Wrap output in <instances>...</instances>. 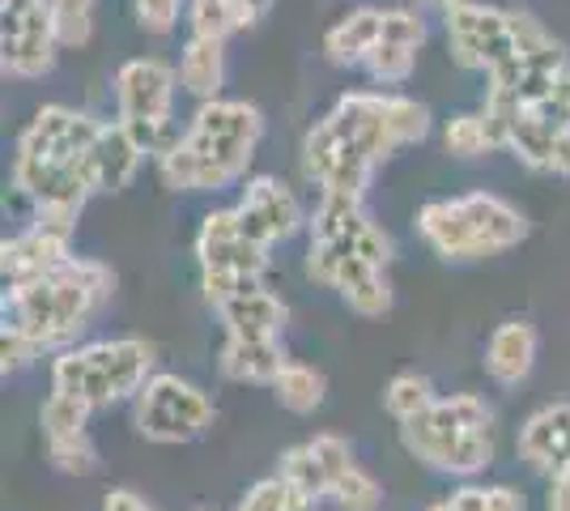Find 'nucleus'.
Masks as SVG:
<instances>
[{"label": "nucleus", "instance_id": "obj_16", "mask_svg": "<svg viewBox=\"0 0 570 511\" xmlns=\"http://www.w3.org/2000/svg\"><path fill=\"white\" fill-rule=\"evenodd\" d=\"M570 448V401L546 405L520 426V456L532 469H549L558 473V464Z\"/></svg>", "mask_w": 570, "mask_h": 511}, {"label": "nucleus", "instance_id": "obj_23", "mask_svg": "<svg viewBox=\"0 0 570 511\" xmlns=\"http://www.w3.org/2000/svg\"><path fill=\"white\" fill-rule=\"evenodd\" d=\"M226 39H205V35H191L184 56H179V81L184 90L205 102H214L217 90H222V77H226V51H222Z\"/></svg>", "mask_w": 570, "mask_h": 511}, {"label": "nucleus", "instance_id": "obj_35", "mask_svg": "<svg viewBox=\"0 0 570 511\" xmlns=\"http://www.w3.org/2000/svg\"><path fill=\"white\" fill-rule=\"evenodd\" d=\"M200 291H205V298L214 307H226V303H235L243 294L264 291V282L252 277V273H214V268H200Z\"/></svg>", "mask_w": 570, "mask_h": 511}, {"label": "nucleus", "instance_id": "obj_17", "mask_svg": "<svg viewBox=\"0 0 570 511\" xmlns=\"http://www.w3.org/2000/svg\"><path fill=\"white\" fill-rule=\"evenodd\" d=\"M141 149L128 137L124 124H102L95 149H90V184L95 193H119L132 184V175L141 167Z\"/></svg>", "mask_w": 570, "mask_h": 511}, {"label": "nucleus", "instance_id": "obj_41", "mask_svg": "<svg viewBox=\"0 0 570 511\" xmlns=\"http://www.w3.org/2000/svg\"><path fill=\"white\" fill-rule=\"evenodd\" d=\"M102 511H154V503H145L137 490H107V499H102Z\"/></svg>", "mask_w": 570, "mask_h": 511}, {"label": "nucleus", "instance_id": "obj_18", "mask_svg": "<svg viewBox=\"0 0 570 511\" xmlns=\"http://www.w3.org/2000/svg\"><path fill=\"white\" fill-rule=\"evenodd\" d=\"M417 226L426 235V244L443 256V261H481V247L460 200H430L417 214Z\"/></svg>", "mask_w": 570, "mask_h": 511}, {"label": "nucleus", "instance_id": "obj_12", "mask_svg": "<svg viewBox=\"0 0 570 511\" xmlns=\"http://www.w3.org/2000/svg\"><path fill=\"white\" fill-rule=\"evenodd\" d=\"M196 256H200V268H214V273H252V277H261L264 265H268V247L252 244L243 235L235 209H217V214L200 222Z\"/></svg>", "mask_w": 570, "mask_h": 511}, {"label": "nucleus", "instance_id": "obj_19", "mask_svg": "<svg viewBox=\"0 0 570 511\" xmlns=\"http://www.w3.org/2000/svg\"><path fill=\"white\" fill-rule=\"evenodd\" d=\"M217 316L226 324V333L238 341H277L285 320H289V307L273 291H252L226 307H217Z\"/></svg>", "mask_w": 570, "mask_h": 511}, {"label": "nucleus", "instance_id": "obj_7", "mask_svg": "<svg viewBox=\"0 0 570 511\" xmlns=\"http://www.w3.org/2000/svg\"><path fill=\"white\" fill-rule=\"evenodd\" d=\"M214 426V401L179 375H154L137 396V431L149 443H191Z\"/></svg>", "mask_w": 570, "mask_h": 511}, {"label": "nucleus", "instance_id": "obj_30", "mask_svg": "<svg viewBox=\"0 0 570 511\" xmlns=\"http://www.w3.org/2000/svg\"><path fill=\"white\" fill-rule=\"evenodd\" d=\"M51 18H56V39L60 48H81L90 39V13L95 0H48Z\"/></svg>", "mask_w": 570, "mask_h": 511}, {"label": "nucleus", "instance_id": "obj_28", "mask_svg": "<svg viewBox=\"0 0 570 511\" xmlns=\"http://www.w3.org/2000/svg\"><path fill=\"white\" fill-rule=\"evenodd\" d=\"M90 405L77 401V396H65V392H51L39 410V422H43V435L48 439H69V435H86V422H90Z\"/></svg>", "mask_w": 570, "mask_h": 511}, {"label": "nucleus", "instance_id": "obj_8", "mask_svg": "<svg viewBox=\"0 0 570 511\" xmlns=\"http://www.w3.org/2000/svg\"><path fill=\"white\" fill-rule=\"evenodd\" d=\"M56 18L48 0H0V51L9 77H43L56 65Z\"/></svg>", "mask_w": 570, "mask_h": 511}, {"label": "nucleus", "instance_id": "obj_9", "mask_svg": "<svg viewBox=\"0 0 570 511\" xmlns=\"http://www.w3.org/2000/svg\"><path fill=\"white\" fill-rule=\"evenodd\" d=\"M448 39H452V56L464 69L494 73L511 56H520L511 9H485V4L464 0V4L448 9Z\"/></svg>", "mask_w": 570, "mask_h": 511}, {"label": "nucleus", "instance_id": "obj_11", "mask_svg": "<svg viewBox=\"0 0 570 511\" xmlns=\"http://www.w3.org/2000/svg\"><path fill=\"white\" fill-rule=\"evenodd\" d=\"M235 218L252 244L273 247L277 239H289V235L303 226V209H298V200H294V193L285 188L282 179L261 175V179L247 184Z\"/></svg>", "mask_w": 570, "mask_h": 511}, {"label": "nucleus", "instance_id": "obj_27", "mask_svg": "<svg viewBox=\"0 0 570 511\" xmlns=\"http://www.w3.org/2000/svg\"><path fill=\"white\" fill-rule=\"evenodd\" d=\"M315 503L320 499H311L307 490H298L277 473V478H264V482L247 490L235 511H315Z\"/></svg>", "mask_w": 570, "mask_h": 511}, {"label": "nucleus", "instance_id": "obj_42", "mask_svg": "<svg viewBox=\"0 0 570 511\" xmlns=\"http://www.w3.org/2000/svg\"><path fill=\"white\" fill-rule=\"evenodd\" d=\"M235 4H238V18H243V26L261 22L264 13L273 9V0H235Z\"/></svg>", "mask_w": 570, "mask_h": 511}, {"label": "nucleus", "instance_id": "obj_49", "mask_svg": "<svg viewBox=\"0 0 570 511\" xmlns=\"http://www.w3.org/2000/svg\"><path fill=\"white\" fill-rule=\"evenodd\" d=\"M196 511H214V508H196Z\"/></svg>", "mask_w": 570, "mask_h": 511}, {"label": "nucleus", "instance_id": "obj_14", "mask_svg": "<svg viewBox=\"0 0 570 511\" xmlns=\"http://www.w3.org/2000/svg\"><path fill=\"white\" fill-rule=\"evenodd\" d=\"M460 209H464V218L473 226L481 256H499V252L515 247L523 235H528V222H523L507 200H499V196L469 193V196H460Z\"/></svg>", "mask_w": 570, "mask_h": 511}, {"label": "nucleus", "instance_id": "obj_40", "mask_svg": "<svg viewBox=\"0 0 570 511\" xmlns=\"http://www.w3.org/2000/svg\"><path fill=\"white\" fill-rule=\"evenodd\" d=\"M137 4V22L149 30V35H167L175 18H179V4L184 0H132Z\"/></svg>", "mask_w": 570, "mask_h": 511}, {"label": "nucleus", "instance_id": "obj_5", "mask_svg": "<svg viewBox=\"0 0 570 511\" xmlns=\"http://www.w3.org/2000/svg\"><path fill=\"white\" fill-rule=\"evenodd\" d=\"M149 380H154V345L141 337L95 341L81 350H65L51 363V392L77 396L90 410L141 396Z\"/></svg>", "mask_w": 570, "mask_h": 511}, {"label": "nucleus", "instance_id": "obj_31", "mask_svg": "<svg viewBox=\"0 0 570 511\" xmlns=\"http://www.w3.org/2000/svg\"><path fill=\"white\" fill-rule=\"evenodd\" d=\"M48 456L60 473L69 478H86L98 469V448L90 443V435H69V439H48Z\"/></svg>", "mask_w": 570, "mask_h": 511}, {"label": "nucleus", "instance_id": "obj_48", "mask_svg": "<svg viewBox=\"0 0 570 511\" xmlns=\"http://www.w3.org/2000/svg\"><path fill=\"white\" fill-rule=\"evenodd\" d=\"M426 511H455V508H452V499H443V503H434V508H426Z\"/></svg>", "mask_w": 570, "mask_h": 511}, {"label": "nucleus", "instance_id": "obj_32", "mask_svg": "<svg viewBox=\"0 0 570 511\" xmlns=\"http://www.w3.org/2000/svg\"><path fill=\"white\" fill-rule=\"evenodd\" d=\"M119 124L128 128V137L137 141L141 154H158V163L184 146V137H179V128L170 124V116H163V120H119Z\"/></svg>", "mask_w": 570, "mask_h": 511}, {"label": "nucleus", "instance_id": "obj_1", "mask_svg": "<svg viewBox=\"0 0 570 511\" xmlns=\"http://www.w3.org/2000/svg\"><path fill=\"white\" fill-rule=\"evenodd\" d=\"M401 149L392 124V95H345L303 141V167L324 196L362 200L371 170Z\"/></svg>", "mask_w": 570, "mask_h": 511}, {"label": "nucleus", "instance_id": "obj_38", "mask_svg": "<svg viewBox=\"0 0 570 511\" xmlns=\"http://www.w3.org/2000/svg\"><path fill=\"white\" fill-rule=\"evenodd\" d=\"M426 39V26L413 9H387L383 13V43H401V48H422Z\"/></svg>", "mask_w": 570, "mask_h": 511}, {"label": "nucleus", "instance_id": "obj_10", "mask_svg": "<svg viewBox=\"0 0 570 511\" xmlns=\"http://www.w3.org/2000/svg\"><path fill=\"white\" fill-rule=\"evenodd\" d=\"M311 244H328L345 256L371 261V265H387L392 261V239L387 230L362 214V200L350 196H324L315 218H311Z\"/></svg>", "mask_w": 570, "mask_h": 511}, {"label": "nucleus", "instance_id": "obj_22", "mask_svg": "<svg viewBox=\"0 0 570 511\" xmlns=\"http://www.w3.org/2000/svg\"><path fill=\"white\" fill-rule=\"evenodd\" d=\"M333 291H341V298L350 303V312H357V316H387L392 312V286H387L383 268L371 265V261L345 256Z\"/></svg>", "mask_w": 570, "mask_h": 511}, {"label": "nucleus", "instance_id": "obj_21", "mask_svg": "<svg viewBox=\"0 0 570 511\" xmlns=\"http://www.w3.org/2000/svg\"><path fill=\"white\" fill-rule=\"evenodd\" d=\"M383 39V9H350L324 35V51L336 65H366Z\"/></svg>", "mask_w": 570, "mask_h": 511}, {"label": "nucleus", "instance_id": "obj_15", "mask_svg": "<svg viewBox=\"0 0 570 511\" xmlns=\"http://www.w3.org/2000/svg\"><path fill=\"white\" fill-rule=\"evenodd\" d=\"M532 363H537V328L528 320H502L485 341V371L502 389H515L528 380Z\"/></svg>", "mask_w": 570, "mask_h": 511}, {"label": "nucleus", "instance_id": "obj_43", "mask_svg": "<svg viewBox=\"0 0 570 511\" xmlns=\"http://www.w3.org/2000/svg\"><path fill=\"white\" fill-rule=\"evenodd\" d=\"M553 170H558V175H570V132H562L558 146H553Z\"/></svg>", "mask_w": 570, "mask_h": 511}, {"label": "nucleus", "instance_id": "obj_4", "mask_svg": "<svg viewBox=\"0 0 570 511\" xmlns=\"http://www.w3.org/2000/svg\"><path fill=\"white\" fill-rule=\"evenodd\" d=\"M404 448L417 461L455 478H473L494 464V410L481 396H439L426 414L401 422Z\"/></svg>", "mask_w": 570, "mask_h": 511}, {"label": "nucleus", "instance_id": "obj_34", "mask_svg": "<svg viewBox=\"0 0 570 511\" xmlns=\"http://www.w3.org/2000/svg\"><path fill=\"white\" fill-rule=\"evenodd\" d=\"M455 511H523V494L511 487H460L452 494Z\"/></svg>", "mask_w": 570, "mask_h": 511}, {"label": "nucleus", "instance_id": "obj_2", "mask_svg": "<svg viewBox=\"0 0 570 511\" xmlns=\"http://www.w3.org/2000/svg\"><path fill=\"white\" fill-rule=\"evenodd\" d=\"M102 124L69 111V107H43L18 141L13 184L22 188L35 209H60L81 214L90 184V149H95Z\"/></svg>", "mask_w": 570, "mask_h": 511}, {"label": "nucleus", "instance_id": "obj_29", "mask_svg": "<svg viewBox=\"0 0 570 511\" xmlns=\"http://www.w3.org/2000/svg\"><path fill=\"white\" fill-rule=\"evenodd\" d=\"M328 499H333L336 511H380L383 508V490L380 482L366 473V469H350V473H341L328 490Z\"/></svg>", "mask_w": 570, "mask_h": 511}, {"label": "nucleus", "instance_id": "obj_25", "mask_svg": "<svg viewBox=\"0 0 570 511\" xmlns=\"http://www.w3.org/2000/svg\"><path fill=\"white\" fill-rule=\"evenodd\" d=\"M277 405L289 410V414H315L320 405H324V392H328V380L315 371V366H303V363H289L277 375Z\"/></svg>", "mask_w": 570, "mask_h": 511}, {"label": "nucleus", "instance_id": "obj_13", "mask_svg": "<svg viewBox=\"0 0 570 511\" xmlns=\"http://www.w3.org/2000/svg\"><path fill=\"white\" fill-rule=\"evenodd\" d=\"M119 120H163L175 98V69L163 60H132L116 77Z\"/></svg>", "mask_w": 570, "mask_h": 511}, {"label": "nucleus", "instance_id": "obj_6", "mask_svg": "<svg viewBox=\"0 0 570 511\" xmlns=\"http://www.w3.org/2000/svg\"><path fill=\"white\" fill-rule=\"evenodd\" d=\"M264 120L252 102H226V98H214V102H200V111L191 116V128L184 137V146L191 154H200L209 167L230 184L238 179L252 154L261 146Z\"/></svg>", "mask_w": 570, "mask_h": 511}, {"label": "nucleus", "instance_id": "obj_26", "mask_svg": "<svg viewBox=\"0 0 570 511\" xmlns=\"http://www.w3.org/2000/svg\"><path fill=\"white\" fill-rule=\"evenodd\" d=\"M434 401H439V396H434V384H430L422 371H401V375H392V384L383 389V410L396 417V422H409V417L426 414Z\"/></svg>", "mask_w": 570, "mask_h": 511}, {"label": "nucleus", "instance_id": "obj_46", "mask_svg": "<svg viewBox=\"0 0 570 511\" xmlns=\"http://www.w3.org/2000/svg\"><path fill=\"white\" fill-rule=\"evenodd\" d=\"M558 482H567L570 487V448H567V456H562V464H558V473H553Z\"/></svg>", "mask_w": 570, "mask_h": 511}, {"label": "nucleus", "instance_id": "obj_47", "mask_svg": "<svg viewBox=\"0 0 570 511\" xmlns=\"http://www.w3.org/2000/svg\"><path fill=\"white\" fill-rule=\"evenodd\" d=\"M426 4H439V9H455V4H464V0H426Z\"/></svg>", "mask_w": 570, "mask_h": 511}, {"label": "nucleus", "instance_id": "obj_36", "mask_svg": "<svg viewBox=\"0 0 570 511\" xmlns=\"http://www.w3.org/2000/svg\"><path fill=\"white\" fill-rule=\"evenodd\" d=\"M366 69H371V77H375V81H383V86H396V81H404V77L413 73V48L383 43V39H380V48L371 51Z\"/></svg>", "mask_w": 570, "mask_h": 511}, {"label": "nucleus", "instance_id": "obj_39", "mask_svg": "<svg viewBox=\"0 0 570 511\" xmlns=\"http://www.w3.org/2000/svg\"><path fill=\"white\" fill-rule=\"evenodd\" d=\"M39 358V345L26 337L22 328H13V324H4V333H0V366H4V375L9 371H22Z\"/></svg>", "mask_w": 570, "mask_h": 511}, {"label": "nucleus", "instance_id": "obj_20", "mask_svg": "<svg viewBox=\"0 0 570 511\" xmlns=\"http://www.w3.org/2000/svg\"><path fill=\"white\" fill-rule=\"evenodd\" d=\"M222 375L226 380H235V384H277V375H282L289 358H285L282 341H238L230 337L222 345Z\"/></svg>", "mask_w": 570, "mask_h": 511}, {"label": "nucleus", "instance_id": "obj_45", "mask_svg": "<svg viewBox=\"0 0 570 511\" xmlns=\"http://www.w3.org/2000/svg\"><path fill=\"white\" fill-rule=\"evenodd\" d=\"M553 102H562V107H567L570 111V69H562V73H558V81H553Z\"/></svg>", "mask_w": 570, "mask_h": 511}, {"label": "nucleus", "instance_id": "obj_44", "mask_svg": "<svg viewBox=\"0 0 570 511\" xmlns=\"http://www.w3.org/2000/svg\"><path fill=\"white\" fill-rule=\"evenodd\" d=\"M549 511H570V487L558 482V478H553V487H549Z\"/></svg>", "mask_w": 570, "mask_h": 511}, {"label": "nucleus", "instance_id": "obj_33", "mask_svg": "<svg viewBox=\"0 0 570 511\" xmlns=\"http://www.w3.org/2000/svg\"><path fill=\"white\" fill-rule=\"evenodd\" d=\"M238 26H243V18H238L235 0H191V30H196V35H205V39H226Z\"/></svg>", "mask_w": 570, "mask_h": 511}, {"label": "nucleus", "instance_id": "obj_3", "mask_svg": "<svg viewBox=\"0 0 570 511\" xmlns=\"http://www.w3.org/2000/svg\"><path fill=\"white\" fill-rule=\"evenodd\" d=\"M116 286V273L98 261H65V265L18 286L4 298V324L22 328L26 337L35 341L39 350H56V345H69L86 333V324L98 307L111 298Z\"/></svg>", "mask_w": 570, "mask_h": 511}, {"label": "nucleus", "instance_id": "obj_37", "mask_svg": "<svg viewBox=\"0 0 570 511\" xmlns=\"http://www.w3.org/2000/svg\"><path fill=\"white\" fill-rule=\"evenodd\" d=\"M448 149H452V154H460V158L485 154V149H490L485 120H481V116H455V120L448 124Z\"/></svg>", "mask_w": 570, "mask_h": 511}, {"label": "nucleus", "instance_id": "obj_24", "mask_svg": "<svg viewBox=\"0 0 570 511\" xmlns=\"http://www.w3.org/2000/svg\"><path fill=\"white\" fill-rule=\"evenodd\" d=\"M558 137H562V132H558L541 111L520 107V116H515V124H511L507 146L515 149V158H520L523 167L553 170V146H558Z\"/></svg>", "mask_w": 570, "mask_h": 511}]
</instances>
